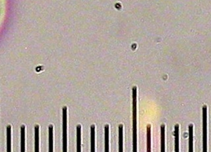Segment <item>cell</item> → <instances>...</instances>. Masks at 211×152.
Returning <instances> with one entry per match:
<instances>
[{
    "mask_svg": "<svg viewBox=\"0 0 211 152\" xmlns=\"http://www.w3.org/2000/svg\"><path fill=\"white\" fill-rule=\"evenodd\" d=\"M137 90L136 87L132 90L133 97V151H137Z\"/></svg>",
    "mask_w": 211,
    "mask_h": 152,
    "instance_id": "6da1fadb",
    "label": "cell"
},
{
    "mask_svg": "<svg viewBox=\"0 0 211 152\" xmlns=\"http://www.w3.org/2000/svg\"><path fill=\"white\" fill-rule=\"evenodd\" d=\"M203 151H207V107H203Z\"/></svg>",
    "mask_w": 211,
    "mask_h": 152,
    "instance_id": "7a4b0ae2",
    "label": "cell"
},
{
    "mask_svg": "<svg viewBox=\"0 0 211 152\" xmlns=\"http://www.w3.org/2000/svg\"><path fill=\"white\" fill-rule=\"evenodd\" d=\"M63 151H67V107L63 108Z\"/></svg>",
    "mask_w": 211,
    "mask_h": 152,
    "instance_id": "3957f363",
    "label": "cell"
},
{
    "mask_svg": "<svg viewBox=\"0 0 211 152\" xmlns=\"http://www.w3.org/2000/svg\"><path fill=\"white\" fill-rule=\"evenodd\" d=\"M175 151H179V125L175 126Z\"/></svg>",
    "mask_w": 211,
    "mask_h": 152,
    "instance_id": "277c9868",
    "label": "cell"
},
{
    "mask_svg": "<svg viewBox=\"0 0 211 152\" xmlns=\"http://www.w3.org/2000/svg\"><path fill=\"white\" fill-rule=\"evenodd\" d=\"M35 133V151H39V126H36L34 128Z\"/></svg>",
    "mask_w": 211,
    "mask_h": 152,
    "instance_id": "5b68a950",
    "label": "cell"
},
{
    "mask_svg": "<svg viewBox=\"0 0 211 152\" xmlns=\"http://www.w3.org/2000/svg\"><path fill=\"white\" fill-rule=\"evenodd\" d=\"M119 151H123V126H119Z\"/></svg>",
    "mask_w": 211,
    "mask_h": 152,
    "instance_id": "8992f818",
    "label": "cell"
},
{
    "mask_svg": "<svg viewBox=\"0 0 211 152\" xmlns=\"http://www.w3.org/2000/svg\"><path fill=\"white\" fill-rule=\"evenodd\" d=\"M91 151L94 152L95 151V125L91 126Z\"/></svg>",
    "mask_w": 211,
    "mask_h": 152,
    "instance_id": "52a82bcc",
    "label": "cell"
},
{
    "mask_svg": "<svg viewBox=\"0 0 211 152\" xmlns=\"http://www.w3.org/2000/svg\"><path fill=\"white\" fill-rule=\"evenodd\" d=\"M7 151H11V126L7 127Z\"/></svg>",
    "mask_w": 211,
    "mask_h": 152,
    "instance_id": "ba28073f",
    "label": "cell"
},
{
    "mask_svg": "<svg viewBox=\"0 0 211 152\" xmlns=\"http://www.w3.org/2000/svg\"><path fill=\"white\" fill-rule=\"evenodd\" d=\"M161 129V151H165V126L162 125Z\"/></svg>",
    "mask_w": 211,
    "mask_h": 152,
    "instance_id": "9c48e42d",
    "label": "cell"
},
{
    "mask_svg": "<svg viewBox=\"0 0 211 152\" xmlns=\"http://www.w3.org/2000/svg\"><path fill=\"white\" fill-rule=\"evenodd\" d=\"M104 132H105V151H109V126L106 125L104 127Z\"/></svg>",
    "mask_w": 211,
    "mask_h": 152,
    "instance_id": "30bf717a",
    "label": "cell"
},
{
    "mask_svg": "<svg viewBox=\"0 0 211 152\" xmlns=\"http://www.w3.org/2000/svg\"><path fill=\"white\" fill-rule=\"evenodd\" d=\"M81 126L78 125L77 126V151L81 152Z\"/></svg>",
    "mask_w": 211,
    "mask_h": 152,
    "instance_id": "8fae6325",
    "label": "cell"
},
{
    "mask_svg": "<svg viewBox=\"0 0 211 152\" xmlns=\"http://www.w3.org/2000/svg\"><path fill=\"white\" fill-rule=\"evenodd\" d=\"M49 151H53V126H49Z\"/></svg>",
    "mask_w": 211,
    "mask_h": 152,
    "instance_id": "7c38bea8",
    "label": "cell"
},
{
    "mask_svg": "<svg viewBox=\"0 0 211 152\" xmlns=\"http://www.w3.org/2000/svg\"><path fill=\"white\" fill-rule=\"evenodd\" d=\"M193 125H190L189 126V151L192 152L193 150Z\"/></svg>",
    "mask_w": 211,
    "mask_h": 152,
    "instance_id": "4fadbf2b",
    "label": "cell"
},
{
    "mask_svg": "<svg viewBox=\"0 0 211 152\" xmlns=\"http://www.w3.org/2000/svg\"><path fill=\"white\" fill-rule=\"evenodd\" d=\"M147 151H151V126H147Z\"/></svg>",
    "mask_w": 211,
    "mask_h": 152,
    "instance_id": "5bb4252c",
    "label": "cell"
},
{
    "mask_svg": "<svg viewBox=\"0 0 211 152\" xmlns=\"http://www.w3.org/2000/svg\"><path fill=\"white\" fill-rule=\"evenodd\" d=\"M25 126H21V151L25 152Z\"/></svg>",
    "mask_w": 211,
    "mask_h": 152,
    "instance_id": "9a60e30c",
    "label": "cell"
}]
</instances>
